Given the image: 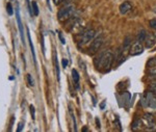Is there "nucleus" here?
I'll return each instance as SVG.
<instances>
[{"instance_id":"1","label":"nucleus","mask_w":156,"mask_h":132,"mask_svg":"<svg viewBox=\"0 0 156 132\" xmlns=\"http://www.w3.org/2000/svg\"><path fill=\"white\" fill-rule=\"evenodd\" d=\"M114 53L109 51V50L100 53L94 60L95 67L99 70L109 71V69L112 66V62H114Z\"/></svg>"},{"instance_id":"2","label":"nucleus","mask_w":156,"mask_h":132,"mask_svg":"<svg viewBox=\"0 0 156 132\" xmlns=\"http://www.w3.org/2000/svg\"><path fill=\"white\" fill-rule=\"evenodd\" d=\"M75 9H76V6H75V4H73V3H68L65 6H62L58 11V12H57L58 21L64 23V22L70 20L71 17L73 16V14H74Z\"/></svg>"},{"instance_id":"3","label":"nucleus","mask_w":156,"mask_h":132,"mask_svg":"<svg viewBox=\"0 0 156 132\" xmlns=\"http://www.w3.org/2000/svg\"><path fill=\"white\" fill-rule=\"evenodd\" d=\"M97 31L95 29H87L84 31H82L80 34L79 40H78V46L83 47L85 45L90 44V42L95 40V37H97Z\"/></svg>"},{"instance_id":"4","label":"nucleus","mask_w":156,"mask_h":132,"mask_svg":"<svg viewBox=\"0 0 156 132\" xmlns=\"http://www.w3.org/2000/svg\"><path fill=\"white\" fill-rule=\"evenodd\" d=\"M104 40L105 39H104V37H103V35H99V37H95V40L90 43L89 49H87V50H89V54L90 55L96 54V53L99 51L100 49H101L103 44H104Z\"/></svg>"},{"instance_id":"5","label":"nucleus","mask_w":156,"mask_h":132,"mask_svg":"<svg viewBox=\"0 0 156 132\" xmlns=\"http://www.w3.org/2000/svg\"><path fill=\"white\" fill-rule=\"evenodd\" d=\"M84 27V21L80 18H76L74 19V21L71 22V25H70L69 31L71 34H80L81 30L83 29Z\"/></svg>"},{"instance_id":"6","label":"nucleus","mask_w":156,"mask_h":132,"mask_svg":"<svg viewBox=\"0 0 156 132\" xmlns=\"http://www.w3.org/2000/svg\"><path fill=\"white\" fill-rule=\"evenodd\" d=\"M16 19H17V23H18V27H19V31H20V35H21V40L24 44V32H23V24L21 22V16H20V9H19V4L18 2L16 3Z\"/></svg>"},{"instance_id":"7","label":"nucleus","mask_w":156,"mask_h":132,"mask_svg":"<svg viewBox=\"0 0 156 132\" xmlns=\"http://www.w3.org/2000/svg\"><path fill=\"white\" fill-rule=\"evenodd\" d=\"M144 51V46L140 42L136 41L135 43H133L131 45V49H130V55L132 56H135V55H138L140 53H143Z\"/></svg>"},{"instance_id":"8","label":"nucleus","mask_w":156,"mask_h":132,"mask_svg":"<svg viewBox=\"0 0 156 132\" xmlns=\"http://www.w3.org/2000/svg\"><path fill=\"white\" fill-rule=\"evenodd\" d=\"M156 45V37L155 34H147V37H146L145 40V47L147 49H151Z\"/></svg>"},{"instance_id":"9","label":"nucleus","mask_w":156,"mask_h":132,"mask_svg":"<svg viewBox=\"0 0 156 132\" xmlns=\"http://www.w3.org/2000/svg\"><path fill=\"white\" fill-rule=\"evenodd\" d=\"M143 120H144L146 125L149 127V128H155V126H156L155 118L153 115H151V113H145L144 116H143Z\"/></svg>"},{"instance_id":"10","label":"nucleus","mask_w":156,"mask_h":132,"mask_svg":"<svg viewBox=\"0 0 156 132\" xmlns=\"http://www.w3.org/2000/svg\"><path fill=\"white\" fill-rule=\"evenodd\" d=\"M132 9V3L130 1H124L123 3L120 4L119 11L121 15H126L128 14Z\"/></svg>"},{"instance_id":"11","label":"nucleus","mask_w":156,"mask_h":132,"mask_svg":"<svg viewBox=\"0 0 156 132\" xmlns=\"http://www.w3.org/2000/svg\"><path fill=\"white\" fill-rule=\"evenodd\" d=\"M27 37H28V41H29V46L30 49H31V53H32V56H34V62H36V52H34V43L31 41V37H30V32L29 29L27 28Z\"/></svg>"},{"instance_id":"12","label":"nucleus","mask_w":156,"mask_h":132,"mask_svg":"<svg viewBox=\"0 0 156 132\" xmlns=\"http://www.w3.org/2000/svg\"><path fill=\"white\" fill-rule=\"evenodd\" d=\"M146 37H147V32H146L145 29H142L137 34V41L140 43H144L146 40Z\"/></svg>"},{"instance_id":"13","label":"nucleus","mask_w":156,"mask_h":132,"mask_svg":"<svg viewBox=\"0 0 156 132\" xmlns=\"http://www.w3.org/2000/svg\"><path fill=\"white\" fill-rule=\"evenodd\" d=\"M131 45H132V39L129 37V35H127V37L124 39V43H123V48H124V49H128L129 47H131Z\"/></svg>"},{"instance_id":"14","label":"nucleus","mask_w":156,"mask_h":132,"mask_svg":"<svg viewBox=\"0 0 156 132\" xmlns=\"http://www.w3.org/2000/svg\"><path fill=\"white\" fill-rule=\"evenodd\" d=\"M72 78H73V81H74L76 84H78V81H79V74H78L77 70H75V69L72 70Z\"/></svg>"},{"instance_id":"15","label":"nucleus","mask_w":156,"mask_h":132,"mask_svg":"<svg viewBox=\"0 0 156 132\" xmlns=\"http://www.w3.org/2000/svg\"><path fill=\"white\" fill-rule=\"evenodd\" d=\"M32 12H34V16H39V7H37V3L36 1H32Z\"/></svg>"},{"instance_id":"16","label":"nucleus","mask_w":156,"mask_h":132,"mask_svg":"<svg viewBox=\"0 0 156 132\" xmlns=\"http://www.w3.org/2000/svg\"><path fill=\"white\" fill-rule=\"evenodd\" d=\"M147 66L150 68V69L151 68H156V58H151L149 62H148Z\"/></svg>"},{"instance_id":"17","label":"nucleus","mask_w":156,"mask_h":132,"mask_svg":"<svg viewBox=\"0 0 156 132\" xmlns=\"http://www.w3.org/2000/svg\"><path fill=\"white\" fill-rule=\"evenodd\" d=\"M55 69H56L57 80L59 81V67H58V62H57V55H55Z\"/></svg>"},{"instance_id":"18","label":"nucleus","mask_w":156,"mask_h":132,"mask_svg":"<svg viewBox=\"0 0 156 132\" xmlns=\"http://www.w3.org/2000/svg\"><path fill=\"white\" fill-rule=\"evenodd\" d=\"M149 26L150 28L156 30V19H151L149 21Z\"/></svg>"},{"instance_id":"19","label":"nucleus","mask_w":156,"mask_h":132,"mask_svg":"<svg viewBox=\"0 0 156 132\" xmlns=\"http://www.w3.org/2000/svg\"><path fill=\"white\" fill-rule=\"evenodd\" d=\"M6 9H7V14H9V16H12V15L14 14V11H12V4L9 3V2L6 4Z\"/></svg>"},{"instance_id":"20","label":"nucleus","mask_w":156,"mask_h":132,"mask_svg":"<svg viewBox=\"0 0 156 132\" xmlns=\"http://www.w3.org/2000/svg\"><path fill=\"white\" fill-rule=\"evenodd\" d=\"M150 91L152 93L156 94V81H153V82H151V84H150Z\"/></svg>"},{"instance_id":"21","label":"nucleus","mask_w":156,"mask_h":132,"mask_svg":"<svg viewBox=\"0 0 156 132\" xmlns=\"http://www.w3.org/2000/svg\"><path fill=\"white\" fill-rule=\"evenodd\" d=\"M27 80H28V84H29L30 86H34V78L31 77V75H30V74L27 75Z\"/></svg>"},{"instance_id":"22","label":"nucleus","mask_w":156,"mask_h":132,"mask_svg":"<svg viewBox=\"0 0 156 132\" xmlns=\"http://www.w3.org/2000/svg\"><path fill=\"white\" fill-rule=\"evenodd\" d=\"M30 113H31L32 120H34V119H36V110H34V105H30Z\"/></svg>"},{"instance_id":"23","label":"nucleus","mask_w":156,"mask_h":132,"mask_svg":"<svg viewBox=\"0 0 156 132\" xmlns=\"http://www.w3.org/2000/svg\"><path fill=\"white\" fill-rule=\"evenodd\" d=\"M149 75L156 78V68H151V69L149 70Z\"/></svg>"},{"instance_id":"24","label":"nucleus","mask_w":156,"mask_h":132,"mask_svg":"<svg viewBox=\"0 0 156 132\" xmlns=\"http://www.w3.org/2000/svg\"><path fill=\"white\" fill-rule=\"evenodd\" d=\"M140 121H135L132 125V129L133 130H136L137 128H140Z\"/></svg>"},{"instance_id":"25","label":"nucleus","mask_w":156,"mask_h":132,"mask_svg":"<svg viewBox=\"0 0 156 132\" xmlns=\"http://www.w3.org/2000/svg\"><path fill=\"white\" fill-rule=\"evenodd\" d=\"M66 0H53V3L55 5H59V4H62V2H65Z\"/></svg>"},{"instance_id":"26","label":"nucleus","mask_w":156,"mask_h":132,"mask_svg":"<svg viewBox=\"0 0 156 132\" xmlns=\"http://www.w3.org/2000/svg\"><path fill=\"white\" fill-rule=\"evenodd\" d=\"M14 121H15V116H12V119H11V123H9V131H12V124H14Z\"/></svg>"},{"instance_id":"27","label":"nucleus","mask_w":156,"mask_h":132,"mask_svg":"<svg viewBox=\"0 0 156 132\" xmlns=\"http://www.w3.org/2000/svg\"><path fill=\"white\" fill-rule=\"evenodd\" d=\"M23 123H19V125H18V129H17V132H20L22 130V128H23Z\"/></svg>"},{"instance_id":"28","label":"nucleus","mask_w":156,"mask_h":132,"mask_svg":"<svg viewBox=\"0 0 156 132\" xmlns=\"http://www.w3.org/2000/svg\"><path fill=\"white\" fill-rule=\"evenodd\" d=\"M67 66H68V59H66V58H64V59H62V67H64V68H67Z\"/></svg>"},{"instance_id":"29","label":"nucleus","mask_w":156,"mask_h":132,"mask_svg":"<svg viewBox=\"0 0 156 132\" xmlns=\"http://www.w3.org/2000/svg\"><path fill=\"white\" fill-rule=\"evenodd\" d=\"M59 39H60V41L62 42V44H65V43H66V42H65V40H64V37H62V34H59Z\"/></svg>"},{"instance_id":"30","label":"nucleus","mask_w":156,"mask_h":132,"mask_svg":"<svg viewBox=\"0 0 156 132\" xmlns=\"http://www.w3.org/2000/svg\"><path fill=\"white\" fill-rule=\"evenodd\" d=\"M96 123H97V127H98V128H100V122H99L98 119H96Z\"/></svg>"},{"instance_id":"31","label":"nucleus","mask_w":156,"mask_h":132,"mask_svg":"<svg viewBox=\"0 0 156 132\" xmlns=\"http://www.w3.org/2000/svg\"><path fill=\"white\" fill-rule=\"evenodd\" d=\"M104 105H105V102H103V103H101V105H100V107H101V108H104Z\"/></svg>"},{"instance_id":"32","label":"nucleus","mask_w":156,"mask_h":132,"mask_svg":"<svg viewBox=\"0 0 156 132\" xmlns=\"http://www.w3.org/2000/svg\"><path fill=\"white\" fill-rule=\"evenodd\" d=\"M155 37H156V34H155Z\"/></svg>"},{"instance_id":"33","label":"nucleus","mask_w":156,"mask_h":132,"mask_svg":"<svg viewBox=\"0 0 156 132\" xmlns=\"http://www.w3.org/2000/svg\"><path fill=\"white\" fill-rule=\"evenodd\" d=\"M11 1H12V0H11Z\"/></svg>"},{"instance_id":"34","label":"nucleus","mask_w":156,"mask_h":132,"mask_svg":"<svg viewBox=\"0 0 156 132\" xmlns=\"http://www.w3.org/2000/svg\"><path fill=\"white\" fill-rule=\"evenodd\" d=\"M155 95H156V94H155Z\"/></svg>"}]
</instances>
